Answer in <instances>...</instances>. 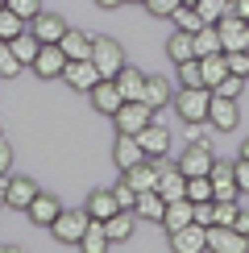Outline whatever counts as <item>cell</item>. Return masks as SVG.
Instances as JSON below:
<instances>
[{
  "label": "cell",
  "instance_id": "5bb4252c",
  "mask_svg": "<svg viewBox=\"0 0 249 253\" xmlns=\"http://www.w3.org/2000/svg\"><path fill=\"white\" fill-rule=\"evenodd\" d=\"M141 141V150H145V158H166V150H170V133H166V125L162 121H150L141 133H133Z\"/></svg>",
  "mask_w": 249,
  "mask_h": 253
},
{
  "label": "cell",
  "instance_id": "44dd1931",
  "mask_svg": "<svg viewBox=\"0 0 249 253\" xmlns=\"http://www.w3.org/2000/svg\"><path fill=\"white\" fill-rule=\"evenodd\" d=\"M191 220H195L191 199H170V204H166V212H162V228H166V233H174V228L191 224Z\"/></svg>",
  "mask_w": 249,
  "mask_h": 253
},
{
  "label": "cell",
  "instance_id": "4fadbf2b",
  "mask_svg": "<svg viewBox=\"0 0 249 253\" xmlns=\"http://www.w3.org/2000/svg\"><path fill=\"white\" fill-rule=\"evenodd\" d=\"M87 96H91V108H96L100 117H112V112H117L121 104H124V96H121V87H117V79H100L96 87L87 91Z\"/></svg>",
  "mask_w": 249,
  "mask_h": 253
},
{
  "label": "cell",
  "instance_id": "52a82bcc",
  "mask_svg": "<svg viewBox=\"0 0 249 253\" xmlns=\"http://www.w3.org/2000/svg\"><path fill=\"white\" fill-rule=\"evenodd\" d=\"M67 62H71V58L62 54L58 42H42V50H38V58H34V75H38V79H62Z\"/></svg>",
  "mask_w": 249,
  "mask_h": 253
},
{
  "label": "cell",
  "instance_id": "f1b7e54d",
  "mask_svg": "<svg viewBox=\"0 0 249 253\" xmlns=\"http://www.w3.org/2000/svg\"><path fill=\"white\" fill-rule=\"evenodd\" d=\"M220 50H224V42H220V29L204 21V25L195 29V54L204 58V54H220Z\"/></svg>",
  "mask_w": 249,
  "mask_h": 253
},
{
  "label": "cell",
  "instance_id": "d590c367",
  "mask_svg": "<svg viewBox=\"0 0 249 253\" xmlns=\"http://www.w3.org/2000/svg\"><path fill=\"white\" fill-rule=\"evenodd\" d=\"M208 178H212V195L220 191V187H233V162H212V170H208Z\"/></svg>",
  "mask_w": 249,
  "mask_h": 253
},
{
  "label": "cell",
  "instance_id": "7402d4cb",
  "mask_svg": "<svg viewBox=\"0 0 249 253\" xmlns=\"http://www.w3.org/2000/svg\"><path fill=\"white\" fill-rule=\"evenodd\" d=\"M133 216H137L133 208H121L117 216L104 220V228H108V241H112V245H124V241L133 237Z\"/></svg>",
  "mask_w": 249,
  "mask_h": 253
},
{
  "label": "cell",
  "instance_id": "816d5d0a",
  "mask_svg": "<svg viewBox=\"0 0 249 253\" xmlns=\"http://www.w3.org/2000/svg\"><path fill=\"white\" fill-rule=\"evenodd\" d=\"M4 4H8V0H0V8H4Z\"/></svg>",
  "mask_w": 249,
  "mask_h": 253
},
{
  "label": "cell",
  "instance_id": "6da1fadb",
  "mask_svg": "<svg viewBox=\"0 0 249 253\" xmlns=\"http://www.w3.org/2000/svg\"><path fill=\"white\" fill-rule=\"evenodd\" d=\"M208 108H212V87H179L174 91V112H179V121L195 125V129L208 121Z\"/></svg>",
  "mask_w": 249,
  "mask_h": 253
},
{
  "label": "cell",
  "instance_id": "c3c4849f",
  "mask_svg": "<svg viewBox=\"0 0 249 253\" xmlns=\"http://www.w3.org/2000/svg\"><path fill=\"white\" fill-rule=\"evenodd\" d=\"M233 228H237V233H245V237H249V212H245V208H241V212H237V220H233Z\"/></svg>",
  "mask_w": 249,
  "mask_h": 253
},
{
  "label": "cell",
  "instance_id": "9a60e30c",
  "mask_svg": "<svg viewBox=\"0 0 249 253\" xmlns=\"http://www.w3.org/2000/svg\"><path fill=\"white\" fill-rule=\"evenodd\" d=\"M58 212H62V199H58V195H50V191H38V195H34V204L25 208V216L34 220V224H42V228L54 224Z\"/></svg>",
  "mask_w": 249,
  "mask_h": 253
},
{
  "label": "cell",
  "instance_id": "ee69618b",
  "mask_svg": "<svg viewBox=\"0 0 249 253\" xmlns=\"http://www.w3.org/2000/svg\"><path fill=\"white\" fill-rule=\"evenodd\" d=\"M8 8H13V13H21L25 21H34V17L42 13V0H8Z\"/></svg>",
  "mask_w": 249,
  "mask_h": 253
},
{
  "label": "cell",
  "instance_id": "4dcf8cb0",
  "mask_svg": "<svg viewBox=\"0 0 249 253\" xmlns=\"http://www.w3.org/2000/svg\"><path fill=\"white\" fill-rule=\"evenodd\" d=\"M179 71V87H204V67H200V54L187 58V62H174Z\"/></svg>",
  "mask_w": 249,
  "mask_h": 253
},
{
  "label": "cell",
  "instance_id": "83f0119b",
  "mask_svg": "<svg viewBox=\"0 0 249 253\" xmlns=\"http://www.w3.org/2000/svg\"><path fill=\"white\" fill-rule=\"evenodd\" d=\"M200 67H204V87H216V83L228 75V54H224V50H220V54H204Z\"/></svg>",
  "mask_w": 249,
  "mask_h": 253
},
{
  "label": "cell",
  "instance_id": "7dc6e473",
  "mask_svg": "<svg viewBox=\"0 0 249 253\" xmlns=\"http://www.w3.org/2000/svg\"><path fill=\"white\" fill-rule=\"evenodd\" d=\"M228 13H237V17L249 21V0H228Z\"/></svg>",
  "mask_w": 249,
  "mask_h": 253
},
{
  "label": "cell",
  "instance_id": "8d00e7d4",
  "mask_svg": "<svg viewBox=\"0 0 249 253\" xmlns=\"http://www.w3.org/2000/svg\"><path fill=\"white\" fill-rule=\"evenodd\" d=\"M195 8H200V17L208 21V25H216V21L228 13V0H195Z\"/></svg>",
  "mask_w": 249,
  "mask_h": 253
},
{
  "label": "cell",
  "instance_id": "7bdbcfd3",
  "mask_svg": "<svg viewBox=\"0 0 249 253\" xmlns=\"http://www.w3.org/2000/svg\"><path fill=\"white\" fill-rule=\"evenodd\" d=\"M179 4H183V0H145V13H150V17H170Z\"/></svg>",
  "mask_w": 249,
  "mask_h": 253
},
{
  "label": "cell",
  "instance_id": "ac0fdd59",
  "mask_svg": "<svg viewBox=\"0 0 249 253\" xmlns=\"http://www.w3.org/2000/svg\"><path fill=\"white\" fill-rule=\"evenodd\" d=\"M141 100L158 112V108H166V104H174V87L166 83V75H145V96Z\"/></svg>",
  "mask_w": 249,
  "mask_h": 253
},
{
  "label": "cell",
  "instance_id": "11a10c76",
  "mask_svg": "<svg viewBox=\"0 0 249 253\" xmlns=\"http://www.w3.org/2000/svg\"><path fill=\"white\" fill-rule=\"evenodd\" d=\"M0 204H4V195H0Z\"/></svg>",
  "mask_w": 249,
  "mask_h": 253
},
{
  "label": "cell",
  "instance_id": "2e32d148",
  "mask_svg": "<svg viewBox=\"0 0 249 253\" xmlns=\"http://www.w3.org/2000/svg\"><path fill=\"white\" fill-rule=\"evenodd\" d=\"M112 162H117L121 170H129V166L145 162V150H141V141H137L133 133H117V145H112Z\"/></svg>",
  "mask_w": 249,
  "mask_h": 253
},
{
  "label": "cell",
  "instance_id": "7a4b0ae2",
  "mask_svg": "<svg viewBox=\"0 0 249 253\" xmlns=\"http://www.w3.org/2000/svg\"><path fill=\"white\" fill-rule=\"evenodd\" d=\"M87 224H91V216H87V208H62L58 220L50 224V233H54L62 245H79L83 233H87Z\"/></svg>",
  "mask_w": 249,
  "mask_h": 253
},
{
  "label": "cell",
  "instance_id": "3957f363",
  "mask_svg": "<svg viewBox=\"0 0 249 253\" xmlns=\"http://www.w3.org/2000/svg\"><path fill=\"white\" fill-rule=\"evenodd\" d=\"M154 121V108L145 100H124L117 112H112V125H117V133H141L145 125Z\"/></svg>",
  "mask_w": 249,
  "mask_h": 253
},
{
  "label": "cell",
  "instance_id": "b9f144b4",
  "mask_svg": "<svg viewBox=\"0 0 249 253\" xmlns=\"http://www.w3.org/2000/svg\"><path fill=\"white\" fill-rule=\"evenodd\" d=\"M228 71L249 79V50H233V54H228Z\"/></svg>",
  "mask_w": 249,
  "mask_h": 253
},
{
  "label": "cell",
  "instance_id": "484cf974",
  "mask_svg": "<svg viewBox=\"0 0 249 253\" xmlns=\"http://www.w3.org/2000/svg\"><path fill=\"white\" fill-rule=\"evenodd\" d=\"M137 220H154V224H162V212H166V199L158 191H137Z\"/></svg>",
  "mask_w": 249,
  "mask_h": 253
},
{
  "label": "cell",
  "instance_id": "74e56055",
  "mask_svg": "<svg viewBox=\"0 0 249 253\" xmlns=\"http://www.w3.org/2000/svg\"><path fill=\"white\" fill-rule=\"evenodd\" d=\"M112 195H117V204H121V208H137V187H133L124 174H121V183L112 187Z\"/></svg>",
  "mask_w": 249,
  "mask_h": 253
},
{
  "label": "cell",
  "instance_id": "30bf717a",
  "mask_svg": "<svg viewBox=\"0 0 249 253\" xmlns=\"http://www.w3.org/2000/svg\"><path fill=\"white\" fill-rule=\"evenodd\" d=\"M237 121H241V108H237V100H233V96H216V91H212L208 125H212V129H220V133H233V129H237Z\"/></svg>",
  "mask_w": 249,
  "mask_h": 253
},
{
  "label": "cell",
  "instance_id": "4316f807",
  "mask_svg": "<svg viewBox=\"0 0 249 253\" xmlns=\"http://www.w3.org/2000/svg\"><path fill=\"white\" fill-rule=\"evenodd\" d=\"M8 46H13V54L21 58V62H25V67H34V58H38V50H42V42L34 38V29H21V34L13 38V42H8Z\"/></svg>",
  "mask_w": 249,
  "mask_h": 253
},
{
  "label": "cell",
  "instance_id": "e0dca14e",
  "mask_svg": "<svg viewBox=\"0 0 249 253\" xmlns=\"http://www.w3.org/2000/svg\"><path fill=\"white\" fill-rule=\"evenodd\" d=\"M29 29H34L38 42H62V34H67V21H62L58 13H38L34 21H29Z\"/></svg>",
  "mask_w": 249,
  "mask_h": 253
},
{
  "label": "cell",
  "instance_id": "ab89813d",
  "mask_svg": "<svg viewBox=\"0 0 249 253\" xmlns=\"http://www.w3.org/2000/svg\"><path fill=\"white\" fill-rule=\"evenodd\" d=\"M237 212H241V204H237V199H216V224H233Z\"/></svg>",
  "mask_w": 249,
  "mask_h": 253
},
{
  "label": "cell",
  "instance_id": "8fae6325",
  "mask_svg": "<svg viewBox=\"0 0 249 253\" xmlns=\"http://www.w3.org/2000/svg\"><path fill=\"white\" fill-rule=\"evenodd\" d=\"M62 79H67V87H75V91H83V96H87V91L96 87L104 75H100V67H96L91 58H79V62H67Z\"/></svg>",
  "mask_w": 249,
  "mask_h": 253
},
{
  "label": "cell",
  "instance_id": "ba28073f",
  "mask_svg": "<svg viewBox=\"0 0 249 253\" xmlns=\"http://www.w3.org/2000/svg\"><path fill=\"white\" fill-rule=\"evenodd\" d=\"M208 249L212 253H245L249 237L237 233L233 224H208Z\"/></svg>",
  "mask_w": 249,
  "mask_h": 253
},
{
  "label": "cell",
  "instance_id": "60d3db41",
  "mask_svg": "<svg viewBox=\"0 0 249 253\" xmlns=\"http://www.w3.org/2000/svg\"><path fill=\"white\" fill-rule=\"evenodd\" d=\"M195 208V224H216V199H200V204H191Z\"/></svg>",
  "mask_w": 249,
  "mask_h": 253
},
{
  "label": "cell",
  "instance_id": "603a6c76",
  "mask_svg": "<svg viewBox=\"0 0 249 253\" xmlns=\"http://www.w3.org/2000/svg\"><path fill=\"white\" fill-rule=\"evenodd\" d=\"M166 58H170V62H187V58H195V34H187V29H174V34L166 38Z\"/></svg>",
  "mask_w": 249,
  "mask_h": 253
},
{
  "label": "cell",
  "instance_id": "836d02e7",
  "mask_svg": "<svg viewBox=\"0 0 249 253\" xmlns=\"http://www.w3.org/2000/svg\"><path fill=\"white\" fill-rule=\"evenodd\" d=\"M21 71H25V62L13 54L8 42H0V79H13V75H21Z\"/></svg>",
  "mask_w": 249,
  "mask_h": 253
},
{
  "label": "cell",
  "instance_id": "f35d334b",
  "mask_svg": "<svg viewBox=\"0 0 249 253\" xmlns=\"http://www.w3.org/2000/svg\"><path fill=\"white\" fill-rule=\"evenodd\" d=\"M241 87H245V79H241V75H233V71H228V75H224L220 83H216L212 91H216V96H233V100H237V96H241Z\"/></svg>",
  "mask_w": 249,
  "mask_h": 253
},
{
  "label": "cell",
  "instance_id": "db71d44e",
  "mask_svg": "<svg viewBox=\"0 0 249 253\" xmlns=\"http://www.w3.org/2000/svg\"><path fill=\"white\" fill-rule=\"evenodd\" d=\"M133 4H145V0H133Z\"/></svg>",
  "mask_w": 249,
  "mask_h": 253
},
{
  "label": "cell",
  "instance_id": "f6af8a7d",
  "mask_svg": "<svg viewBox=\"0 0 249 253\" xmlns=\"http://www.w3.org/2000/svg\"><path fill=\"white\" fill-rule=\"evenodd\" d=\"M233 178H237V187H241V195H245V191H249V158H237Z\"/></svg>",
  "mask_w": 249,
  "mask_h": 253
},
{
  "label": "cell",
  "instance_id": "277c9868",
  "mask_svg": "<svg viewBox=\"0 0 249 253\" xmlns=\"http://www.w3.org/2000/svg\"><path fill=\"white\" fill-rule=\"evenodd\" d=\"M212 162H216L212 141H208V137H191V145H187L183 158H179V170L187 178H191V174H208V170H212Z\"/></svg>",
  "mask_w": 249,
  "mask_h": 253
},
{
  "label": "cell",
  "instance_id": "f907efd6",
  "mask_svg": "<svg viewBox=\"0 0 249 253\" xmlns=\"http://www.w3.org/2000/svg\"><path fill=\"white\" fill-rule=\"evenodd\" d=\"M241 158H249V137H245V141H241Z\"/></svg>",
  "mask_w": 249,
  "mask_h": 253
},
{
  "label": "cell",
  "instance_id": "8992f818",
  "mask_svg": "<svg viewBox=\"0 0 249 253\" xmlns=\"http://www.w3.org/2000/svg\"><path fill=\"white\" fill-rule=\"evenodd\" d=\"M38 191H42V187H38L29 174H8V178H4V187H0L4 204H8V208H17V212H25V208L34 204V195H38Z\"/></svg>",
  "mask_w": 249,
  "mask_h": 253
},
{
  "label": "cell",
  "instance_id": "7c38bea8",
  "mask_svg": "<svg viewBox=\"0 0 249 253\" xmlns=\"http://www.w3.org/2000/svg\"><path fill=\"white\" fill-rule=\"evenodd\" d=\"M170 249L174 253H204L208 249V228L204 224H183V228H174L170 233Z\"/></svg>",
  "mask_w": 249,
  "mask_h": 253
},
{
  "label": "cell",
  "instance_id": "d6a6232c",
  "mask_svg": "<svg viewBox=\"0 0 249 253\" xmlns=\"http://www.w3.org/2000/svg\"><path fill=\"white\" fill-rule=\"evenodd\" d=\"M170 21H174V29H187V34H195V29L204 25V17H200V8H195V4H179L170 13Z\"/></svg>",
  "mask_w": 249,
  "mask_h": 253
},
{
  "label": "cell",
  "instance_id": "bcb514c9",
  "mask_svg": "<svg viewBox=\"0 0 249 253\" xmlns=\"http://www.w3.org/2000/svg\"><path fill=\"white\" fill-rule=\"evenodd\" d=\"M8 166H13V145H8L4 137H0V183L8 178Z\"/></svg>",
  "mask_w": 249,
  "mask_h": 253
},
{
  "label": "cell",
  "instance_id": "ffe728a7",
  "mask_svg": "<svg viewBox=\"0 0 249 253\" xmlns=\"http://www.w3.org/2000/svg\"><path fill=\"white\" fill-rule=\"evenodd\" d=\"M117 87H121L124 100H141V96H145V71H137V67L124 62V67L117 71Z\"/></svg>",
  "mask_w": 249,
  "mask_h": 253
},
{
  "label": "cell",
  "instance_id": "f546056e",
  "mask_svg": "<svg viewBox=\"0 0 249 253\" xmlns=\"http://www.w3.org/2000/svg\"><path fill=\"white\" fill-rule=\"evenodd\" d=\"M112 241H108V228H104V220H91L87 224V233H83V241H79V249L83 253H104Z\"/></svg>",
  "mask_w": 249,
  "mask_h": 253
},
{
  "label": "cell",
  "instance_id": "5b68a950",
  "mask_svg": "<svg viewBox=\"0 0 249 253\" xmlns=\"http://www.w3.org/2000/svg\"><path fill=\"white\" fill-rule=\"evenodd\" d=\"M91 62L100 67L104 79H117V71L124 67V50L117 38H96V46H91Z\"/></svg>",
  "mask_w": 249,
  "mask_h": 253
},
{
  "label": "cell",
  "instance_id": "cb8c5ba5",
  "mask_svg": "<svg viewBox=\"0 0 249 253\" xmlns=\"http://www.w3.org/2000/svg\"><path fill=\"white\" fill-rule=\"evenodd\" d=\"M121 174L129 178L137 191H154V187H158V166H154V158H145V162L129 166V170H121Z\"/></svg>",
  "mask_w": 249,
  "mask_h": 253
},
{
  "label": "cell",
  "instance_id": "d6986e66",
  "mask_svg": "<svg viewBox=\"0 0 249 253\" xmlns=\"http://www.w3.org/2000/svg\"><path fill=\"white\" fill-rule=\"evenodd\" d=\"M58 46H62V54H67L71 62H79V58H91V46H96V38H91V34H79V29H67Z\"/></svg>",
  "mask_w": 249,
  "mask_h": 253
},
{
  "label": "cell",
  "instance_id": "d4e9b609",
  "mask_svg": "<svg viewBox=\"0 0 249 253\" xmlns=\"http://www.w3.org/2000/svg\"><path fill=\"white\" fill-rule=\"evenodd\" d=\"M83 208H87V216H91V220H108V216H117V212H121V204H117V195H112V191H91Z\"/></svg>",
  "mask_w": 249,
  "mask_h": 253
},
{
  "label": "cell",
  "instance_id": "681fc988",
  "mask_svg": "<svg viewBox=\"0 0 249 253\" xmlns=\"http://www.w3.org/2000/svg\"><path fill=\"white\" fill-rule=\"evenodd\" d=\"M100 8H117V4H124V0H96Z\"/></svg>",
  "mask_w": 249,
  "mask_h": 253
},
{
  "label": "cell",
  "instance_id": "1f68e13d",
  "mask_svg": "<svg viewBox=\"0 0 249 253\" xmlns=\"http://www.w3.org/2000/svg\"><path fill=\"white\" fill-rule=\"evenodd\" d=\"M25 25H29V21L21 17V13H13L8 4L0 8V42H13V38H17L21 29H25Z\"/></svg>",
  "mask_w": 249,
  "mask_h": 253
},
{
  "label": "cell",
  "instance_id": "f5cc1de1",
  "mask_svg": "<svg viewBox=\"0 0 249 253\" xmlns=\"http://www.w3.org/2000/svg\"><path fill=\"white\" fill-rule=\"evenodd\" d=\"M183 4H195V0H183Z\"/></svg>",
  "mask_w": 249,
  "mask_h": 253
},
{
  "label": "cell",
  "instance_id": "9c48e42d",
  "mask_svg": "<svg viewBox=\"0 0 249 253\" xmlns=\"http://www.w3.org/2000/svg\"><path fill=\"white\" fill-rule=\"evenodd\" d=\"M216 29H220V42H224V54H233V50H245L249 46V21L237 17V13H224L216 21Z\"/></svg>",
  "mask_w": 249,
  "mask_h": 253
},
{
  "label": "cell",
  "instance_id": "e575fe53",
  "mask_svg": "<svg viewBox=\"0 0 249 253\" xmlns=\"http://www.w3.org/2000/svg\"><path fill=\"white\" fill-rule=\"evenodd\" d=\"M187 199H191V204L212 199V178H208V174H191V178H187Z\"/></svg>",
  "mask_w": 249,
  "mask_h": 253
}]
</instances>
